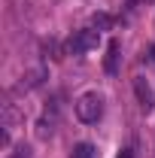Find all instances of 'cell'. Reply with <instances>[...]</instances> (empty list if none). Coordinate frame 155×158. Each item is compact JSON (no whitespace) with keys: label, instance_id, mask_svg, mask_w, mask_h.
Segmentation results:
<instances>
[{"label":"cell","instance_id":"obj_1","mask_svg":"<svg viewBox=\"0 0 155 158\" xmlns=\"http://www.w3.org/2000/svg\"><path fill=\"white\" fill-rule=\"evenodd\" d=\"M103 116V98L97 94V91H88V94H82L76 100V118L79 122H85V125H97Z\"/></svg>","mask_w":155,"mask_h":158},{"label":"cell","instance_id":"obj_2","mask_svg":"<svg viewBox=\"0 0 155 158\" xmlns=\"http://www.w3.org/2000/svg\"><path fill=\"white\" fill-rule=\"evenodd\" d=\"M97 43H100V31H94V27H85V31H76V34L70 37L67 49H70V55H85V52L97 49Z\"/></svg>","mask_w":155,"mask_h":158},{"label":"cell","instance_id":"obj_3","mask_svg":"<svg viewBox=\"0 0 155 158\" xmlns=\"http://www.w3.org/2000/svg\"><path fill=\"white\" fill-rule=\"evenodd\" d=\"M134 94H137V103L143 113H152L155 110V91L152 85L146 82V76H134Z\"/></svg>","mask_w":155,"mask_h":158},{"label":"cell","instance_id":"obj_4","mask_svg":"<svg viewBox=\"0 0 155 158\" xmlns=\"http://www.w3.org/2000/svg\"><path fill=\"white\" fill-rule=\"evenodd\" d=\"M103 70H107V73H116V70H119V43H116V40H110V46H107Z\"/></svg>","mask_w":155,"mask_h":158},{"label":"cell","instance_id":"obj_5","mask_svg":"<svg viewBox=\"0 0 155 158\" xmlns=\"http://www.w3.org/2000/svg\"><path fill=\"white\" fill-rule=\"evenodd\" d=\"M70 158H94V146L91 143H76L73 152H70Z\"/></svg>","mask_w":155,"mask_h":158},{"label":"cell","instance_id":"obj_6","mask_svg":"<svg viewBox=\"0 0 155 158\" xmlns=\"http://www.w3.org/2000/svg\"><path fill=\"white\" fill-rule=\"evenodd\" d=\"M110 24H113V19H110V15H103V12H97L94 19H91V27H94V31H107Z\"/></svg>","mask_w":155,"mask_h":158},{"label":"cell","instance_id":"obj_7","mask_svg":"<svg viewBox=\"0 0 155 158\" xmlns=\"http://www.w3.org/2000/svg\"><path fill=\"white\" fill-rule=\"evenodd\" d=\"M116 158H134V152H131V149H122V152H119Z\"/></svg>","mask_w":155,"mask_h":158},{"label":"cell","instance_id":"obj_8","mask_svg":"<svg viewBox=\"0 0 155 158\" xmlns=\"http://www.w3.org/2000/svg\"><path fill=\"white\" fill-rule=\"evenodd\" d=\"M149 61H152V64H155V43H152V46H149Z\"/></svg>","mask_w":155,"mask_h":158}]
</instances>
